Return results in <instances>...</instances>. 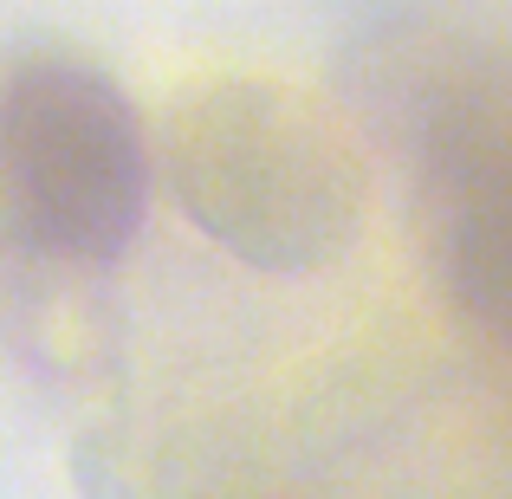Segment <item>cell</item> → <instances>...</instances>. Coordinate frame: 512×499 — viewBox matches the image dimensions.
Instances as JSON below:
<instances>
[{
    "label": "cell",
    "instance_id": "7a4b0ae2",
    "mask_svg": "<svg viewBox=\"0 0 512 499\" xmlns=\"http://www.w3.org/2000/svg\"><path fill=\"white\" fill-rule=\"evenodd\" d=\"M150 130L111 72L65 52L0 65V253L117 266L150 214Z\"/></svg>",
    "mask_w": 512,
    "mask_h": 499
},
{
    "label": "cell",
    "instance_id": "3957f363",
    "mask_svg": "<svg viewBox=\"0 0 512 499\" xmlns=\"http://www.w3.org/2000/svg\"><path fill=\"white\" fill-rule=\"evenodd\" d=\"M435 273L454 312L512 350V143H461L441 156Z\"/></svg>",
    "mask_w": 512,
    "mask_h": 499
},
{
    "label": "cell",
    "instance_id": "6da1fadb",
    "mask_svg": "<svg viewBox=\"0 0 512 499\" xmlns=\"http://www.w3.org/2000/svg\"><path fill=\"white\" fill-rule=\"evenodd\" d=\"M156 156L175 208L253 273H325L370 214L363 143L286 78H188L163 104Z\"/></svg>",
    "mask_w": 512,
    "mask_h": 499
}]
</instances>
